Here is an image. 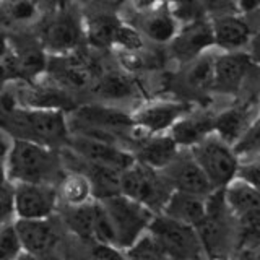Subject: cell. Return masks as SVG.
<instances>
[{
    "instance_id": "cell-34",
    "label": "cell",
    "mask_w": 260,
    "mask_h": 260,
    "mask_svg": "<svg viewBox=\"0 0 260 260\" xmlns=\"http://www.w3.org/2000/svg\"><path fill=\"white\" fill-rule=\"evenodd\" d=\"M236 179H241V181L247 182L249 185L260 190V156L241 161Z\"/></svg>"
},
{
    "instance_id": "cell-20",
    "label": "cell",
    "mask_w": 260,
    "mask_h": 260,
    "mask_svg": "<svg viewBox=\"0 0 260 260\" xmlns=\"http://www.w3.org/2000/svg\"><path fill=\"white\" fill-rule=\"evenodd\" d=\"M213 132H215V116H211V114L187 112L169 130V135L174 138V142L179 145L181 150H192L193 146H197Z\"/></svg>"
},
{
    "instance_id": "cell-7",
    "label": "cell",
    "mask_w": 260,
    "mask_h": 260,
    "mask_svg": "<svg viewBox=\"0 0 260 260\" xmlns=\"http://www.w3.org/2000/svg\"><path fill=\"white\" fill-rule=\"evenodd\" d=\"M150 233L171 260H208L197 228L159 213L153 218Z\"/></svg>"
},
{
    "instance_id": "cell-28",
    "label": "cell",
    "mask_w": 260,
    "mask_h": 260,
    "mask_svg": "<svg viewBox=\"0 0 260 260\" xmlns=\"http://www.w3.org/2000/svg\"><path fill=\"white\" fill-rule=\"evenodd\" d=\"M63 223L78 238L93 242L94 200L83 207H65Z\"/></svg>"
},
{
    "instance_id": "cell-17",
    "label": "cell",
    "mask_w": 260,
    "mask_h": 260,
    "mask_svg": "<svg viewBox=\"0 0 260 260\" xmlns=\"http://www.w3.org/2000/svg\"><path fill=\"white\" fill-rule=\"evenodd\" d=\"M130 151L138 162L162 171L168 168L181 153L179 145L169 134L162 135H143L134 142Z\"/></svg>"
},
{
    "instance_id": "cell-38",
    "label": "cell",
    "mask_w": 260,
    "mask_h": 260,
    "mask_svg": "<svg viewBox=\"0 0 260 260\" xmlns=\"http://www.w3.org/2000/svg\"><path fill=\"white\" fill-rule=\"evenodd\" d=\"M134 2L138 5V7H142V8H150L151 5H154V0H134Z\"/></svg>"
},
{
    "instance_id": "cell-29",
    "label": "cell",
    "mask_w": 260,
    "mask_h": 260,
    "mask_svg": "<svg viewBox=\"0 0 260 260\" xmlns=\"http://www.w3.org/2000/svg\"><path fill=\"white\" fill-rule=\"evenodd\" d=\"M128 260H171L161 244L148 231L137 242L124 250Z\"/></svg>"
},
{
    "instance_id": "cell-26",
    "label": "cell",
    "mask_w": 260,
    "mask_h": 260,
    "mask_svg": "<svg viewBox=\"0 0 260 260\" xmlns=\"http://www.w3.org/2000/svg\"><path fill=\"white\" fill-rule=\"evenodd\" d=\"M93 88L96 94H100L103 100L108 101H122L132 96L135 91L134 81L119 72H108L103 77L96 78Z\"/></svg>"
},
{
    "instance_id": "cell-36",
    "label": "cell",
    "mask_w": 260,
    "mask_h": 260,
    "mask_svg": "<svg viewBox=\"0 0 260 260\" xmlns=\"http://www.w3.org/2000/svg\"><path fill=\"white\" fill-rule=\"evenodd\" d=\"M234 260H260L258 246H241L234 255Z\"/></svg>"
},
{
    "instance_id": "cell-37",
    "label": "cell",
    "mask_w": 260,
    "mask_h": 260,
    "mask_svg": "<svg viewBox=\"0 0 260 260\" xmlns=\"http://www.w3.org/2000/svg\"><path fill=\"white\" fill-rule=\"evenodd\" d=\"M236 8L241 15H254L260 10V0H236Z\"/></svg>"
},
{
    "instance_id": "cell-2",
    "label": "cell",
    "mask_w": 260,
    "mask_h": 260,
    "mask_svg": "<svg viewBox=\"0 0 260 260\" xmlns=\"http://www.w3.org/2000/svg\"><path fill=\"white\" fill-rule=\"evenodd\" d=\"M2 130L16 140L62 150L70 142V119L60 109L16 108L2 114Z\"/></svg>"
},
{
    "instance_id": "cell-4",
    "label": "cell",
    "mask_w": 260,
    "mask_h": 260,
    "mask_svg": "<svg viewBox=\"0 0 260 260\" xmlns=\"http://www.w3.org/2000/svg\"><path fill=\"white\" fill-rule=\"evenodd\" d=\"M120 189L122 193L150 208L154 215L162 213L174 192L162 171L142 165L138 161L122 173Z\"/></svg>"
},
{
    "instance_id": "cell-9",
    "label": "cell",
    "mask_w": 260,
    "mask_h": 260,
    "mask_svg": "<svg viewBox=\"0 0 260 260\" xmlns=\"http://www.w3.org/2000/svg\"><path fill=\"white\" fill-rule=\"evenodd\" d=\"M73 124H80L85 127H91L96 130H104L122 137L132 135L134 142L137 138V127L134 120V114H127L117 108L106 104H85L73 111L72 117H69Z\"/></svg>"
},
{
    "instance_id": "cell-14",
    "label": "cell",
    "mask_w": 260,
    "mask_h": 260,
    "mask_svg": "<svg viewBox=\"0 0 260 260\" xmlns=\"http://www.w3.org/2000/svg\"><path fill=\"white\" fill-rule=\"evenodd\" d=\"M85 28L69 12L55 13L47 20L41 32V44L46 52L55 55H69L80 46Z\"/></svg>"
},
{
    "instance_id": "cell-11",
    "label": "cell",
    "mask_w": 260,
    "mask_h": 260,
    "mask_svg": "<svg viewBox=\"0 0 260 260\" xmlns=\"http://www.w3.org/2000/svg\"><path fill=\"white\" fill-rule=\"evenodd\" d=\"M169 49L171 54L182 63H190L199 57L208 54L210 49H215L211 20L202 16L184 23L179 28L176 38L171 41Z\"/></svg>"
},
{
    "instance_id": "cell-25",
    "label": "cell",
    "mask_w": 260,
    "mask_h": 260,
    "mask_svg": "<svg viewBox=\"0 0 260 260\" xmlns=\"http://www.w3.org/2000/svg\"><path fill=\"white\" fill-rule=\"evenodd\" d=\"M122 26V21L116 16L98 13L93 15L85 24V36L94 47H111L114 46L117 32Z\"/></svg>"
},
{
    "instance_id": "cell-6",
    "label": "cell",
    "mask_w": 260,
    "mask_h": 260,
    "mask_svg": "<svg viewBox=\"0 0 260 260\" xmlns=\"http://www.w3.org/2000/svg\"><path fill=\"white\" fill-rule=\"evenodd\" d=\"M190 151L215 190L226 189L238 177L241 159L234 150V145L228 143L215 132L193 146Z\"/></svg>"
},
{
    "instance_id": "cell-23",
    "label": "cell",
    "mask_w": 260,
    "mask_h": 260,
    "mask_svg": "<svg viewBox=\"0 0 260 260\" xmlns=\"http://www.w3.org/2000/svg\"><path fill=\"white\" fill-rule=\"evenodd\" d=\"M224 197L236 219L260 211V190L241 181V179H234L226 187Z\"/></svg>"
},
{
    "instance_id": "cell-40",
    "label": "cell",
    "mask_w": 260,
    "mask_h": 260,
    "mask_svg": "<svg viewBox=\"0 0 260 260\" xmlns=\"http://www.w3.org/2000/svg\"><path fill=\"white\" fill-rule=\"evenodd\" d=\"M208 260H234L233 257H221V258H208Z\"/></svg>"
},
{
    "instance_id": "cell-18",
    "label": "cell",
    "mask_w": 260,
    "mask_h": 260,
    "mask_svg": "<svg viewBox=\"0 0 260 260\" xmlns=\"http://www.w3.org/2000/svg\"><path fill=\"white\" fill-rule=\"evenodd\" d=\"M16 231L20 234L24 252L31 255L44 257L59 241V231L52 218L47 219H16Z\"/></svg>"
},
{
    "instance_id": "cell-3",
    "label": "cell",
    "mask_w": 260,
    "mask_h": 260,
    "mask_svg": "<svg viewBox=\"0 0 260 260\" xmlns=\"http://www.w3.org/2000/svg\"><path fill=\"white\" fill-rule=\"evenodd\" d=\"M197 231L208 258L231 257L234 247H238V221L228 207L224 189L215 190L207 199V215Z\"/></svg>"
},
{
    "instance_id": "cell-24",
    "label": "cell",
    "mask_w": 260,
    "mask_h": 260,
    "mask_svg": "<svg viewBox=\"0 0 260 260\" xmlns=\"http://www.w3.org/2000/svg\"><path fill=\"white\" fill-rule=\"evenodd\" d=\"M249 111L246 108H230L215 116V134L219 135L228 143L234 145L252 122Z\"/></svg>"
},
{
    "instance_id": "cell-12",
    "label": "cell",
    "mask_w": 260,
    "mask_h": 260,
    "mask_svg": "<svg viewBox=\"0 0 260 260\" xmlns=\"http://www.w3.org/2000/svg\"><path fill=\"white\" fill-rule=\"evenodd\" d=\"M59 205L57 185L16 184V219L52 218Z\"/></svg>"
},
{
    "instance_id": "cell-27",
    "label": "cell",
    "mask_w": 260,
    "mask_h": 260,
    "mask_svg": "<svg viewBox=\"0 0 260 260\" xmlns=\"http://www.w3.org/2000/svg\"><path fill=\"white\" fill-rule=\"evenodd\" d=\"M215 59L216 54H205L190 62L187 69L185 81L195 91H208L215 85Z\"/></svg>"
},
{
    "instance_id": "cell-16",
    "label": "cell",
    "mask_w": 260,
    "mask_h": 260,
    "mask_svg": "<svg viewBox=\"0 0 260 260\" xmlns=\"http://www.w3.org/2000/svg\"><path fill=\"white\" fill-rule=\"evenodd\" d=\"M254 65L252 55L239 52H219L215 59V85L213 91L231 94L239 91L244 80Z\"/></svg>"
},
{
    "instance_id": "cell-31",
    "label": "cell",
    "mask_w": 260,
    "mask_h": 260,
    "mask_svg": "<svg viewBox=\"0 0 260 260\" xmlns=\"http://www.w3.org/2000/svg\"><path fill=\"white\" fill-rule=\"evenodd\" d=\"M4 16L10 23H29L36 16V4L32 0H4Z\"/></svg>"
},
{
    "instance_id": "cell-21",
    "label": "cell",
    "mask_w": 260,
    "mask_h": 260,
    "mask_svg": "<svg viewBox=\"0 0 260 260\" xmlns=\"http://www.w3.org/2000/svg\"><path fill=\"white\" fill-rule=\"evenodd\" d=\"M161 215L197 228L207 215V199L184 192H173Z\"/></svg>"
},
{
    "instance_id": "cell-32",
    "label": "cell",
    "mask_w": 260,
    "mask_h": 260,
    "mask_svg": "<svg viewBox=\"0 0 260 260\" xmlns=\"http://www.w3.org/2000/svg\"><path fill=\"white\" fill-rule=\"evenodd\" d=\"M23 252L24 249L15 223L2 224V238H0V254H2V260H16Z\"/></svg>"
},
{
    "instance_id": "cell-15",
    "label": "cell",
    "mask_w": 260,
    "mask_h": 260,
    "mask_svg": "<svg viewBox=\"0 0 260 260\" xmlns=\"http://www.w3.org/2000/svg\"><path fill=\"white\" fill-rule=\"evenodd\" d=\"M215 49L221 52H239L250 46L254 39L250 23L241 13H226L211 16Z\"/></svg>"
},
{
    "instance_id": "cell-22",
    "label": "cell",
    "mask_w": 260,
    "mask_h": 260,
    "mask_svg": "<svg viewBox=\"0 0 260 260\" xmlns=\"http://www.w3.org/2000/svg\"><path fill=\"white\" fill-rule=\"evenodd\" d=\"M57 192L63 207H83L96 200L91 179L81 171H67L57 185Z\"/></svg>"
},
{
    "instance_id": "cell-19",
    "label": "cell",
    "mask_w": 260,
    "mask_h": 260,
    "mask_svg": "<svg viewBox=\"0 0 260 260\" xmlns=\"http://www.w3.org/2000/svg\"><path fill=\"white\" fill-rule=\"evenodd\" d=\"M176 13L169 5L154 4L143 12L140 31L145 38L158 44H171L179 31Z\"/></svg>"
},
{
    "instance_id": "cell-39",
    "label": "cell",
    "mask_w": 260,
    "mask_h": 260,
    "mask_svg": "<svg viewBox=\"0 0 260 260\" xmlns=\"http://www.w3.org/2000/svg\"><path fill=\"white\" fill-rule=\"evenodd\" d=\"M16 260H43V257H36V255H31L28 252H23V254L16 258Z\"/></svg>"
},
{
    "instance_id": "cell-41",
    "label": "cell",
    "mask_w": 260,
    "mask_h": 260,
    "mask_svg": "<svg viewBox=\"0 0 260 260\" xmlns=\"http://www.w3.org/2000/svg\"><path fill=\"white\" fill-rule=\"evenodd\" d=\"M254 15H255V16H257V18H258V21H260V10H258V12H257V13H254Z\"/></svg>"
},
{
    "instance_id": "cell-8",
    "label": "cell",
    "mask_w": 260,
    "mask_h": 260,
    "mask_svg": "<svg viewBox=\"0 0 260 260\" xmlns=\"http://www.w3.org/2000/svg\"><path fill=\"white\" fill-rule=\"evenodd\" d=\"M67 148L72 150L85 162L109 168L114 171H119V173H124L125 169H128L137 161L134 153L125 148V146L93 140V138H85L78 135L70 137Z\"/></svg>"
},
{
    "instance_id": "cell-5",
    "label": "cell",
    "mask_w": 260,
    "mask_h": 260,
    "mask_svg": "<svg viewBox=\"0 0 260 260\" xmlns=\"http://www.w3.org/2000/svg\"><path fill=\"white\" fill-rule=\"evenodd\" d=\"M114 226L117 236V247L125 250L150 231L153 218L156 216L150 208L132 200L124 193L100 200Z\"/></svg>"
},
{
    "instance_id": "cell-33",
    "label": "cell",
    "mask_w": 260,
    "mask_h": 260,
    "mask_svg": "<svg viewBox=\"0 0 260 260\" xmlns=\"http://www.w3.org/2000/svg\"><path fill=\"white\" fill-rule=\"evenodd\" d=\"M2 208H0V216H2V224L15 223L16 221V184L4 177L2 181Z\"/></svg>"
},
{
    "instance_id": "cell-35",
    "label": "cell",
    "mask_w": 260,
    "mask_h": 260,
    "mask_svg": "<svg viewBox=\"0 0 260 260\" xmlns=\"http://www.w3.org/2000/svg\"><path fill=\"white\" fill-rule=\"evenodd\" d=\"M91 254H93V260H128L125 252L122 249L112 246H103V244H94Z\"/></svg>"
},
{
    "instance_id": "cell-1",
    "label": "cell",
    "mask_w": 260,
    "mask_h": 260,
    "mask_svg": "<svg viewBox=\"0 0 260 260\" xmlns=\"http://www.w3.org/2000/svg\"><path fill=\"white\" fill-rule=\"evenodd\" d=\"M4 177L15 184H51L59 185L67 173L62 150L16 140L10 153L2 158Z\"/></svg>"
},
{
    "instance_id": "cell-30",
    "label": "cell",
    "mask_w": 260,
    "mask_h": 260,
    "mask_svg": "<svg viewBox=\"0 0 260 260\" xmlns=\"http://www.w3.org/2000/svg\"><path fill=\"white\" fill-rule=\"evenodd\" d=\"M234 150L241 161L260 156V114L252 119L246 132L234 143Z\"/></svg>"
},
{
    "instance_id": "cell-13",
    "label": "cell",
    "mask_w": 260,
    "mask_h": 260,
    "mask_svg": "<svg viewBox=\"0 0 260 260\" xmlns=\"http://www.w3.org/2000/svg\"><path fill=\"white\" fill-rule=\"evenodd\" d=\"M189 112V106L179 101H153L143 104L134 112L137 132L140 135H162L169 134L174 124Z\"/></svg>"
},
{
    "instance_id": "cell-10",
    "label": "cell",
    "mask_w": 260,
    "mask_h": 260,
    "mask_svg": "<svg viewBox=\"0 0 260 260\" xmlns=\"http://www.w3.org/2000/svg\"><path fill=\"white\" fill-rule=\"evenodd\" d=\"M162 174L174 192H184L203 199H208L215 192V187L211 185L190 150H181L176 159L162 169Z\"/></svg>"
}]
</instances>
